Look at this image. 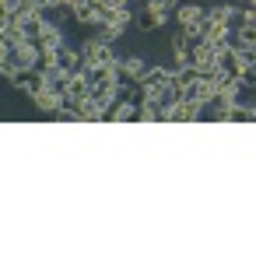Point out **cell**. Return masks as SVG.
Here are the masks:
<instances>
[{
  "label": "cell",
  "instance_id": "obj_1",
  "mask_svg": "<svg viewBox=\"0 0 256 256\" xmlns=\"http://www.w3.org/2000/svg\"><path fill=\"white\" fill-rule=\"evenodd\" d=\"M81 60H84V70H88V67H98V64H116L120 56H116L112 42H106L102 36H92V39L81 46Z\"/></svg>",
  "mask_w": 256,
  "mask_h": 256
},
{
  "label": "cell",
  "instance_id": "obj_2",
  "mask_svg": "<svg viewBox=\"0 0 256 256\" xmlns=\"http://www.w3.org/2000/svg\"><path fill=\"white\" fill-rule=\"evenodd\" d=\"M148 70H151V64H148L144 56H120V64H116V78H120L123 88L140 84V81L148 78Z\"/></svg>",
  "mask_w": 256,
  "mask_h": 256
},
{
  "label": "cell",
  "instance_id": "obj_3",
  "mask_svg": "<svg viewBox=\"0 0 256 256\" xmlns=\"http://www.w3.org/2000/svg\"><path fill=\"white\" fill-rule=\"evenodd\" d=\"M168 18V8H165V0H151V4L137 14V28L140 32H158Z\"/></svg>",
  "mask_w": 256,
  "mask_h": 256
},
{
  "label": "cell",
  "instance_id": "obj_4",
  "mask_svg": "<svg viewBox=\"0 0 256 256\" xmlns=\"http://www.w3.org/2000/svg\"><path fill=\"white\" fill-rule=\"evenodd\" d=\"M176 22H179V28H186V32H193V28H204L207 25V8H200V4H182L176 8Z\"/></svg>",
  "mask_w": 256,
  "mask_h": 256
},
{
  "label": "cell",
  "instance_id": "obj_5",
  "mask_svg": "<svg viewBox=\"0 0 256 256\" xmlns=\"http://www.w3.org/2000/svg\"><path fill=\"white\" fill-rule=\"evenodd\" d=\"M11 84H14L22 95H36L39 88H46V74L36 70V67H22V70L11 78Z\"/></svg>",
  "mask_w": 256,
  "mask_h": 256
},
{
  "label": "cell",
  "instance_id": "obj_6",
  "mask_svg": "<svg viewBox=\"0 0 256 256\" xmlns=\"http://www.w3.org/2000/svg\"><path fill=\"white\" fill-rule=\"evenodd\" d=\"M214 95H218V81H214V74H200L193 84H186V98H190V102L207 106Z\"/></svg>",
  "mask_w": 256,
  "mask_h": 256
},
{
  "label": "cell",
  "instance_id": "obj_7",
  "mask_svg": "<svg viewBox=\"0 0 256 256\" xmlns=\"http://www.w3.org/2000/svg\"><path fill=\"white\" fill-rule=\"evenodd\" d=\"M32 102H36L42 112H50V116H56V112L64 109V95H60V92H53L50 84H46V88H39V92L32 95Z\"/></svg>",
  "mask_w": 256,
  "mask_h": 256
},
{
  "label": "cell",
  "instance_id": "obj_8",
  "mask_svg": "<svg viewBox=\"0 0 256 256\" xmlns=\"http://www.w3.org/2000/svg\"><path fill=\"white\" fill-rule=\"evenodd\" d=\"M196 120H200V102L182 98L168 109V123H196Z\"/></svg>",
  "mask_w": 256,
  "mask_h": 256
},
{
  "label": "cell",
  "instance_id": "obj_9",
  "mask_svg": "<svg viewBox=\"0 0 256 256\" xmlns=\"http://www.w3.org/2000/svg\"><path fill=\"white\" fill-rule=\"evenodd\" d=\"M42 32H46V22H42V14H39V11H32V14H25V18H22V36H25V39H32V42H36Z\"/></svg>",
  "mask_w": 256,
  "mask_h": 256
},
{
  "label": "cell",
  "instance_id": "obj_10",
  "mask_svg": "<svg viewBox=\"0 0 256 256\" xmlns=\"http://www.w3.org/2000/svg\"><path fill=\"white\" fill-rule=\"evenodd\" d=\"M14 53H18V64H22V67H36V64H39V56H42V50H39L32 39H22Z\"/></svg>",
  "mask_w": 256,
  "mask_h": 256
},
{
  "label": "cell",
  "instance_id": "obj_11",
  "mask_svg": "<svg viewBox=\"0 0 256 256\" xmlns=\"http://www.w3.org/2000/svg\"><path fill=\"white\" fill-rule=\"evenodd\" d=\"M36 46H39L42 53H46V50H53V53H56V50L64 46V32H60L56 25H46V32H42V36L36 39Z\"/></svg>",
  "mask_w": 256,
  "mask_h": 256
},
{
  "label": "cell",
  "instance_id": "obj_12",
  "mask_svg": "<svg viewBox=\"0 0 256 256\" xmlns=\"http://www.w3.org/2000/svg\"><path fill=\"white\" fill-rule=\"evenodd\" d=\"M232 46H256V22H242L232 32Z\"/></svg>",
  "mask_w": 256,
  "mask_h": 256
},
{
  "label": "cell",
  "instance_id": "obj_13",
  "mask_svg": "<svg viewBox=\"0 0 256 256\" xmlns=\"http://www.w3.org/2000/svg\"><path fill=\"white\" fill-rule=\"evenodd\" d=\"M232 18H235V8H228V4H214V8H207V22H214V25L232 28Z\"/></svg>",
  "mask_w": 256,
  "mask_h": 256
},
{
  "label": "cell",
  "instance_id": "obj_14",
  "mask_svg": "<svg viewBox=\"0 0 256 256\" xmlns=\"http://www.w3.org/2000/svg\"><path fill=\"white\" fill-rule=\"evenodd\" d=\"M144 112H148V123H168V109L158 98H148L144 102Z\"/></svg>",
  "mask_w": 256,
  "mask_h": 256
},
{
  "label": "cell",
  "instance_id": "obj_15",
  "mask_svg": "<svg viewBox=\"0 0 256 256\" xmlns=\"http://www.w3.org/2000/svg\"><path fill=\"white\" fill-rule=\"evenodd\" d=\"M228 123H256V116H252L249 106H232L228 109Z\"/></svg>",
  "mask_w": 256,
  "mask_h": 256
},
{
  "label": "cell",
  "instance_id": "obj_16",
  "mask_svg": "<svg viewBox=\"0 0 256 256\" xmlns=\"http://www.w3.org/2000/svg\"><path fill=\"white\" fill-rule=\"evenodd\" d=\"M95 28H98V36H102L106 42H116V39H123V32H126V25H102V22H98Z\"/></svg>",
  "mask_w": 256,
  "mask_h": 256
},
{
  "label": "cell",
  "instance_id": "obj_17",
  "mask_svg": "<svg viewBox=\"0 0 256 256\" xmlns=\"http://www.w3.org/2000/svg\"><path fill=\"white\" fill-rule=\"evenodd\" d=\"M0 11H22V0H0Z\"/></svg>",
  "mask_w": 256,
  "mask_h": 256
},
{
  "label": "cell",
  "instance_id": "obj_18",
  "mask_svg": "<svg viewBox=\"0 0 256 256\" xmlns=\"http://www.w3.org/2000/svg\"><path fill=\"white\" fill-rule=\"evenodd\" d=\"M109 8H130V0H106Z\"/></svg>",
  "mask_w": 256,
  "mask_h": 256
},
{
  "label": "cell",
  "instance_id": "obj_19",
  "mask_svg": "<svg viewBox=\"0 0 256 256\" xmlns=\"http://www.w3.org/2000/svg\"><path fill=\"white\" fill-rule=\"evenodd\" d=\"M179 4H182V0H165V8H168V11H172V8H179Z\"/></svg>",
  "mask_w": 256,
  "mask_h": 256
},
{
  "label": "cell",
  "instance_id": "obj_20",
  "mask_svg": "<svg viewBox=\"0 0 256 256\" xmlns=\"http://www.w3.org/2000/svg\"><path fill=\"white\" fill-rule=\"evenodd\" d=\"M252 116H256V109H252Z\"/></svg>",
  "mask_w": 256,
  "mask_h": 256
}]
</instances>
